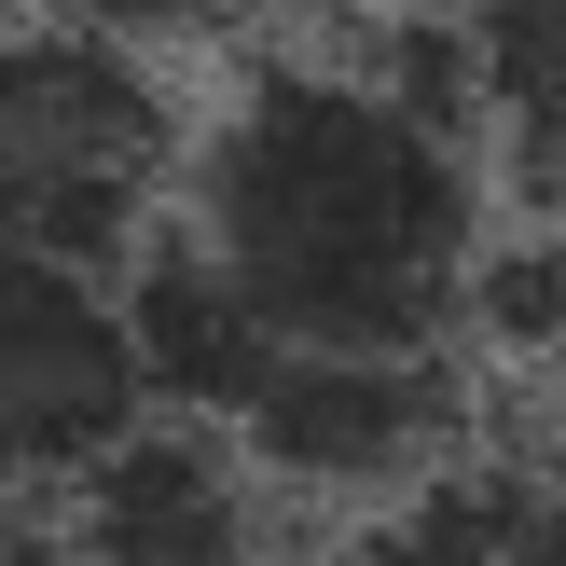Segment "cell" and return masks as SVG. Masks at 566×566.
Wrapping results in <instances>:
<instances>
[{
    "instance_id": "obj_9",
    "label": "cell",
    "mask_w": 566,
    "mask_h": 566,
    "mask_svg": "<svg viewBox=\"0 0 566 566\" xmlns=\"http://www.w3.org/2000/svg\"><path fill=\"white\" fill-rule=\"evenodd\" d=\"M525 566H566V457L525 470Z\"/></svg>"
},
{
    "instance_id": "obj_5",
    "label": "cell",
    "mask_w": 566,
    "mask_h": 566,
    "mask_svg": "<svg viewBox=\"0 0 566 566\" xmlns=\"http://www.w3.org/2000/svg\"><path fill=\"white\" fill-rule=\"evenodd\" d=\"M263 470L208 415H153L138 442H111L55 512H70L83 566H263Z\"/></svg>"
},
{
    "instance_id": "obj_8",
    "label": "cell",
    "mask_w": 566,
    "mask_h": 566,
    "mask_svg": "<svg viewBox=\"0 0 566 566\" xmlns=\"http://www.w3.org/2000/svg\"><path fill=\"white\" fill-rule=\"evenodd\" d=\"M0 566H83L70 512H55V497H0Z\"/></svg>"
},
{
    "instance_id": "obj_1",
    "label": "cell",
    "mask_w": 566,
    "mask_h": 566,
    "mask_svg": "<svg viewBox=\"0 0 566 566\" xmlns=\"http://www.w3.org/2000/svg\"><path fill=\"white\" fill-rule=\"evenodd\" d=\"M180 235L276 346H442L484 304V166L470 97L401 55H276L193 138Z\"/></svg>"
},
{
    "instance_id": "obj_2",
    "label": "cell",
    "mask_w": 566,
    "mask_h": 566,
    "mask_svg": "<svg viewBox=\"0 0 566 566\" xmlns=\"http://www.w3.org/2000/svg\"><path fill=\"white\" fill-rule=\"evenodd\" d=\"M166 166H180V125L138 42H97L70 14L0 28V263L97 276L111 249H138Z\"/></svg>"
},
{
    "instance_id": "obj_6",
    "label": "cell",
    "mask_w": 566,
    "mask_h": 566,
    "mask_svg": "<svg viewBox=\"0 0 566 566\" xmlns=\"http://www.w3.org/2000/svg\"><path fill=\"white\" fill-rule=\"evenodd\" d=\"M470 55H484V97L512 111L525 166L566 193V0H484L470 14Z\"/></svg>"
},
{
    "instance_id": "obj_3",
    "label": "cell",
    "mask_w": 566,
    "mask_h": 566,
    "mask_svg": "<svg viewBox=\"0 0 566 566\" xmlns=\"http://www.w3.org/2000/svg\"><path fill=\"white\" fill-rule=\"evenodd\" d=\"M235 442H249V470L276 497L387 525L401 497L470 470V387H457L442 346H415V359H387V346H276V374L235 415Z\"/></svg>"
},
{
    "instance_id": "obj_7",
    "label": "cell",
    "mask_w": 566,
    "mask_h": 566,
    "mask_svg": "<svg viewBox=\"0 0 566 566\" xmlns=\"http://www.w3.org/2000/svg\"><path fill=\"white\" fill-rule=\"evenodd\" d=\"M42 14L97 28V42H153V28H221V14H263V0H42Z\"/></svg>"
},
{
    "instance_id": "obj_4",
    "label": "cell",
    "mask_w": 566,
    "mask_h": 566,
    "mask_svg": "<svg viewBox=\"0 0 566 566\" xmlns=\"http://www.w3.org/2000/svg\"><path fill=\"white\" fill-rule=\"evenodd\" d=\"M153 359L111 276L0 263V497H70L111 442L153 429Z\"/></svg>"
}]
</instances>
